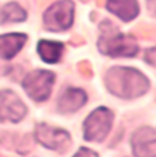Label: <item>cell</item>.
Here are the masks:
<instances>
[{"instance_id": "1", "label": "cell", "mask_w": 156, "mask_h": 157, "mask_svg": "<svg viewBox=\"0 0 156 157\" xmlns=\"http://www.w3.org/2000/svg\"><path fill=\"white\" fill-rule=\"evenodd\" d=\"M106 85L112 94L121 98H136L148 90L149 81L138 70L114 67L107 72Z\"/></svg>"}, {"instance_id": "2", "label": "cell", "mask_w": 156, "mask_h": 157, "mask_svg": "<svg viewBox=\"0 0 156 157\" xmlns=\"http://www.w3.org/2000/svg\"><path fill=\"white\" fill-rule=\"evenodd\" d=\"M106 25H101L100 30L101 34L99 37V51L101 53L111 57H133L138 52V44L134 40V37L125 33L118 32L116 26H114L111 22H107Z\"/></svg>"}, {"instance_id": "3", "label": "cell", "mask_w": 156, "mask_h": 157, "mask_svg": "<svg viewBox=\"0 0 156 157\" xmlns=\"http://www.w3.org/2000/svg\"><path fill=\"white\" fill-rule=\"evenodd\" d=\"M74 3L71 0H59L45 10L43 22L47 30L63 32L73 25Z\"/></svg>"}, {"instance_id": "4", "label": "cell", "mask_w": 156, "mask_h": 157, "mask_svg": "<svg viewBox=\"0 0 156 157\" xmlns=\"http://www.w3.org/2000/svg\"><path fill=\"white\" fill-rule=\"evenodd\" d=\"M114 115L106 107L95 109L84 122V138L92 142H100L108 135Z\"/></svg>"}, {"instance_id": "5", "label": "cell", "mask_w": 156, "mask_h": 157, "mask_svg": "<svg viewBox=\"0 0 156 157\" xmlns=\"http://www.w3.org/2000/svg\"><path fill=\"white\" fill-rule=\"evenodd\" d=\"M55 74L47 70H34L29 72L22 82L28 96L34 101H45L51 94Z\"/></svg>"}, {"instance_id": "6", "label": "cell", "mask_w": 156, "mask_h": 157, "mask_svg": "<svg viewBox=\"0 0 156 157\" xmlns=\"http://www.w3.org/2000/svg\"><path fill=\"white\" fill-rule=\"evenodd\" d=\"M34 140L44 147L56 152H66L71 145V138L66 130L38 123L34 127Z\"/></svg>"}, {"instance_id": "7", "label": "cell", "mask_w": 156, "mask_h": 157, "mask_svg": "<svg viewBox=\"0 0 156 157\" xmlns=\"http://www.w3.org/2000/svg\"><path fill=\"white\" fill-rule=\"evenodd\" d=\"M25 104L21 101L14 92L2 90L0 92V122L18 123L26 116Z\"/></svg>"}, {"instance_id": "8", "label": "cell", "mask_w": 156, "mask_h": 157, "mask_svg": "<svg viewBox=\"0 0 156 157\" xmlns=\"http://www.w3.org/2000/svg\"><path fill=\"white\" fill-rule=\"evenodd\" d=\"M133 155L136 156H155L156 150V131L154 127H141L131 138Z\"/></svg>"}, {"instance_id": "9", "label": "cell", "mask_w": 156, "mask_h": 157, "mask_svg": "<svg viewBox=\"0 0 156 157\" xmlns=\"http://www.w3.org/2000/svg\"><path fill=\"white\" fill-rule=\"evenodd\" d=\"M86 93L82 89L78 87H68L62 93V96L58 98L56 109L59 113H73L82 108L86 102Z\"/></svg>"}, {"instance_id": "10", "label": "cell", "mask_w": 156, "mask_h": 157, "mask_svg": "<svg viewBox=\"0 0 156 157\" xmlns=\"http://www.w3.org/2000/svg\"><path fill=\"white\" fill-rule=\"evenodd\" d=\"M28 41V36L23 33H7L0 36V57L11 60L22 49Z\"/></svg>"}, {"instance_id": "11", "label": "cell", "mask_w": 156, "mask_h": 157, "mask_svg": "<svg viewBox=\"0 0 156 157\" xmlns=\"http://www.w3.org/2000/svg\"><path fill=\"white\" fill-rule=\"evenodd\" d=\"M107 10L119 19L129 22L138 15L137 0H107Z\"/></svg>"}, {"instance_id": "12", "label": "cell", "mask_w": 156, "mask_h": 157, "mask_svg": "<svg viewBox=\"0 0 156 157\" xmlns=\"http://www.w3.org/2000/svg\"><path fill=\"white\" fill-rule=\"evenodd\" d=\"M37 52L38 56L43 59V62L53 64L60 60V56L63 53V44L59 41L40 40L37 44Z\"/></svg>"}, {"instance_id": "13", "label": "cell", "mask_w": 156, "mask_h": 157, "mask_svg": "<svg viewBox=\"0 0 156 157\" xmlns=\"http://www.w3.org/2000/svg\"><path fill=\"white\" fill-rule=\"evenodd\" d=\"M26 10H23L18 3H8L0 7V25L11 22H22L26 19Z\"/></svg>"}, {"instance_id": "14", "label": "cell", "mask_w": 156, "mask_h": 157, "mask_svg": "<svg viewBox=\"0 0 156 157\" xmlns=\"http://www.w3.org/2000/svg\"><path fill=\"white\" fill-rule=\"evenodd\" d=\"M145 60L151 66L155 64V48H149V49L145 52Z\"/></svg>"}, {"instance_id": "15", "label": "cell", "mask_w": 156, "mask_h": 157, "mask_svg": "<svg viewBox=\"0 0 156 157\" xmlns=\"http://www.w3.org/2000/svg\"><path fill=\"white\" fill-rule=\"evenodd\" d=\"M76 156L78 157V156H97V153L96 152H93V150H88L86 147H81L80 150L76 153Z\"/></svg>"}]
</instances>
